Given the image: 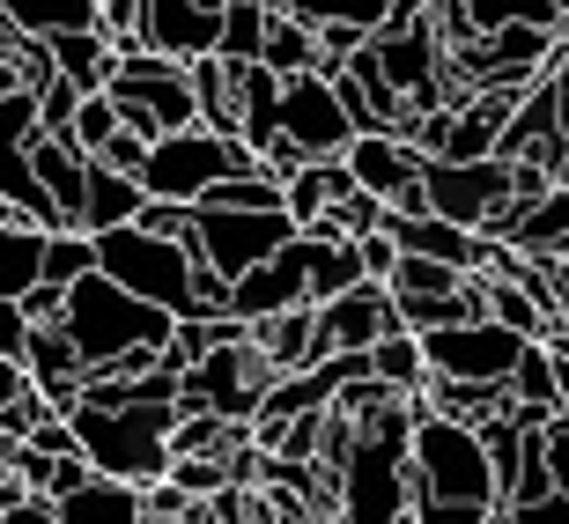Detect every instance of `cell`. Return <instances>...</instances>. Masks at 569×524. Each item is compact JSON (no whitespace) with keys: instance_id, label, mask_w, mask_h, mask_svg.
Returning <instances> with one entry per match:
<instances>
[{"instance_id":"cell-1","label":"cell","mask_w":569,"mask_h":524,"mask_svg":"<svg viewBox=\"0 0 569 524\" xmlns=\"http://www.w3.org/2000/svg\"><path fill=\"white\" fill-rule=\"evenodd\" d=\"M170 325L178 318L163 303H141L133 289H119L111 273H82L67 289V311H60V333L74 340L82 370H111V362L141 355V347H170Z\"/></svg>"},{"instance_id":"cell-2","label":"cell","mask_w":569,"mask_h":524,"mask_svg":"<svg viewBox=\"0 0 569 524\" xmlns=\"http://www.w3.org/2000/svg\"><path fill=\"white\" fill-rule=\"evenodd\" d=\"M74 443H82V458L97 465V473H111V481H163L170 473V421H178V406H74Z\"/></svg>"},{"instance_id":"cell-3","label":"cell","mask_w":569,"mask_h":524,"mask_svg":"<svg viewBox=\"0 0 569 524\" xmlns=\"http://www.w3.org/2000/svg\"><path fill=\"white\" fill-rule=\"evenodd\" d=\"M407 458H415V495H451V503H481L503 510L496 495V465H488V443L473 421L429 414L415 399V436H407Z\"/></svg>"},{"instance_id":"cell-4","label":"cell","mask_w":569,"mask_h":524,"mask_svg":"<svg viewBox=\"0 0 569 524\" xmlns=\"http://www.w3.org/2000/svg\"><path fill=\"white\" fill-rule=\"evenodd\" d=\"M97 273H111L141 303H163L170 318H200V259H192V244L148 236L141 222L97 236Z\"/></svg>"},{"instance_id":"cell-5","label":"cell","mask_w":569,"mask_h":524,"mask_svg":"<svg viewBox=\"0 0 569 524\" xmlns=\"http://www.w3.org/2000/svg\"><path fill=\"white\" fill-rule=\"evenodd\" d=\"M237 170H259V155L230 133H208V127H178L163 141H148V163H141V192L148 200H200L214 178H237Z\"/></svg>"},{"instance_id":"cell-6","label":"cell","mask_w":569,"mask_h":524,"mask_svg":"<svg viewBox=\"0 0 569 524\" xmlns=\"http://www.w3.org/2000/svg\"><path fill=\"white\" fill-rule=\"evenodd\" d=\"M510 200H518V192H510V163H503V155H481V163L429 155L422 185L407 192L400 208H429V214H443V222H459V230H488Z\"/></svg>"},{"instance_id":"cell-7","label":"cell","mask_w":569,"mask_h":524,"mask_svg":"<svg viewBox=\"0 0 569 524\" xmlns=\"http://www.w3.org/2000/svg\"><path fill=\"white\" fill-rule=\"evenodd\" d=\"M296 236V222L281 208H192V259L222 281H237L244 266L274 259Z\"/></svg>"},{"instance_id":"cell-8","label":"cell","mask_w":569,"mask_h":524,"mask_svg":"<svg viewBox=\"0 0 569 524\" xmlns=\"http://www.w3.org/2000/svg\"><path fill=\"white\" fill-rule=\"evenodd\" d=\"M518 347L526 333H510L496 318H459V325H437L422 333V355H429V377H451V384H510L518 370Z\"/></svg>"},{"instance_id":"cell-9","label":"cell","mask_w":569,"mask_h":524,"mask_svg":"<svg viewBox=\"0 0 569 524\" xmlns=\"http://www.w3.org/2000/svg\"><path fill=\"white\" fill-rule=\"evenodd\" d=\"M267 384H274L267 355H259L252 340H230V347H208V355L186 370L178 406H208V414H222V421H252Z\"/></svg>"},{"instance_id":"cell-10","label":"cell","mask_w":569,"mask_h":524,"mask_svg":"<svg viewBox=\"0 0 569 524\" xmlns=\"http://www.w3.org/2000/svg\"><path fill=\"white\" fill-rule=\"evenodd\" d=\"M38 89H0V214L16 222H38V230H60V214L44 200L38 170H30V141H38Z\"/></svg>"},{"instance_id":"cell-11","label":"cell","mask_w":569,"mask_h":524,"mask_svg":"<svg viewBox=\"0 0 569 524\" xmlns=\"http://www.w3.org/2000/svg\"><path fill=\"white\" fill-rule=\"evenodd\" d=\"M281 133H289L303 155H348V141H356L362 127H356V111H348L333 74L303 67V74H281Z\"/></svg>"},{"instance_id":"cell-12","label":"cell","mask_w":569,"mask_h":524,"mask_svg":"<svg viewBox=\"0 0 569 524\" xmlns=\"http://www.w3.org/2000/svg\"><path fill=\"white\" fill-rule=\"evenodd\" d=\"M311 303V281H303V252H296V236L281 244L274 259H259L230 281V318H244V333H252L259 318H281V311H303Z\"/></svg>"},{"instance_id":"cell-13","label":"cell","mask_w":569,"mask_h":524,"mask_svg":"<svg viewBox=\"0 0 569 524\" xmlns=\"http://www.w3.org/2000/svg\"><path fill=\"white\" fill-rule=\"evenodd\" d=\"M340 163H348V178H356L362 192H378L385 208H400L407 192L422 185V148L407 141V133H385V127H370V133H356V141H348V155H340Z\"/></svg>"},{"instance_id":"cell-14","label":"cell","mask_w":569,"mask_h":524,"mask_svg":"<svg viewBox=\"0 0 569 524\" xmlns=\"http://www.w3.org/2000/svg\"><path fill=\"white\" fill-rule=\"evenodd\" d=\"M392 325H400V311H392L385 281H356L348 295L318 303V333H326V355H370V340H385Z\"/></svg>"},{"instance_id":"cell-15","label":"cell","mask_w":569,"mask_h":524,"mask_svg":"<svg viewBox=\"0 0 569 524\" xmlns=\"http://www.w3.org/2000/svg\"><path fill=\"white\" fill-rule=\"evenodd\" d=\"M214 38H222V16L192 8V0H141V44L163 52V60H208Z\"/></svg>"},{"instance_id":"cell-16","label":"cell","mask_w":569,"mask_h":524,"mask_svg":"<svg viewBox=\"0 0 569 524\" xmlns=\"http://www.w3.org/2000/svg\"><path fill=\"white\" fill-rule=\"evenodd\" d=\"M267 355V370H311V362H326V333H318V311L303 303V311H281V318H259L252 333H244Z\"/></svg>"},{"instance_id":"cell-17","label":"cell","mask_w":569,"mask_h":524,"mask_svg":"<svg viewBox=\"0 0 569 524\" xmlns=\"http://www.w3.org/2000/svg\"><path fill=\"white\" fill-rule=\"evenodd\" d=\"M230 89H237V141L259 155V148L281 133V74L244 60V67H230Z\"/></svg>"},{"instance_id":"cell-18","label":"cell","mask_w":569,"mask_h":524,"mask_svg":"<svg viewBox=\"0 0 569 524\" xmlns=\"http://www.w3.org/2000/svg\"><path fill=\"white\" fill-rule=\"evenodd\" d=\"M52 510H60V524H148L141 487H133V481H111V473H89V481L67 487Z\"/></svg>"},{"instance_id":"cell-19","label":"cell","mask_w":569,"mask_h":524,"mask_svg":"<svg viewBox=\"0 0 569 524\" xmlns=\"http://www.w3.org/2000/svg\"><path fill=\"white\" fill-rule=\"evenodd\" d=\"M148 208V192H141V178H127V170H111V163H97L89 155V192H82V230L89 236H104V230H127L133 214Z\"/></svg>"},{"instance_id":"cell-20","label":"cell","mask_w":569,"mask_h":524,"mask_svg":"<svg viewBox=\"0 0 569 524\" xmlns=\"http://www.w3.org/2000/svg\"><path fill=\"white\" fill-rule=\"evenodd\" d=\"M348 185H356V178H348V163H340V155H311L303 170H289V178H281V214H289L296 230H311V222L333 208Z\"/></svg>"},{"instance_id":"cell-21","label":"cell","mask_w":569,"mask_h":524,"mask_svg":"<svg viewBox=\"0 0 569 524\" xmlns=\"http://www.w3.org/2000/svg\"><path fill=\"white\" fill-rule=\"evenodd\" d=\"M44 60H52V74H67L74 89H104L111 67H119V52H111L104 30H60V38H44Z\"/></svg>"},{"instance_id":"cell-22","label":"cell","mask_w":569,"mask_h":524,"mask_svg":"<svg viewBox=\"0 0 569 524\" xmlns=\"http://www.w3.org/2000/svg\"><path fill=\"white\" fill-rule=\"evenodd\" d=\"M510 406H540V414H562V406H569V377H562V362H555L548 340H526V347H518Z\"/></svg>"},{"instance_id":"cell-23","label":"cell","mask_w":569,"mask_h":524,"mask_svg":"<svg viewBox=\"0 0 569 524\" xmlns=\"http://www.w3.org/2000/svg\"><path fill=\"white\" fill-rule=\"evenodd\" d=\"M370 377L385 384V392L415 399L429 384V355H422V333H407V325H392L385 340H370Z\"/></svg>"},{"instance_id":"cell-24","label":"cell","mask_w":569,"mask_h":524,"mask_svg":"<svg viewBox=\"0 0 569 524\" xmlns=\"http://www.w3.org/2000/svg\"><path fill=\"white\" fill-rule=\"evenodd\" d=\"M38 273H44V230L0 214V295L22 303V289H38Z\"/></svg>"},{"instance_id":"cell-25","label":"cell","mask_w":569,"mask_h":524,"mask_svg":"<svg viewBox=\"0 0 569 524\" xmlns=\"http://www.w3.org/2000/svg\"><path fill=\"white\" fill-rule=\"evenodd\" d=\"M0 22L16 38H60V30H97V0H0Z\"/></svg>"},{"instance_id":"cell-26","label":"cell","mask_w":569,"mask_h":524,"mask_svg":"<svg viewBox=\"0 0 569 524\" xmlns=\"http://www.w3.org/2000/svg\"><path fill=\"white\" fill-rule=\"evenodd\" d=\"M259 67H274V74H303V67H318V30L303 16H289V8H267V44H259Z\"/></svg>"},{"instance_id":"cell-27","label":"cell","mask_w":569,"mask_h":524,"mask_svg":"<svg viewBox=\"0 0 569 524\" xmlns=\"http://www.w3.org/2000/svg\"><path fill=\"white\" fill-rule=\"evenodd\" d=\"M481 311L496 318V325H510V333H526V340H555V333H562V325H555L518 281H481Z\"/></svg>"},{"instance_id":"cell-28","label":"cell","mask_w":569,"mask_h":524,"mask_svg":"<svg viewBox=\"0 0 569 524\" xmlns=\"http://www.w3.org/2000/svg\"><path fill=\"white\" fill-rule=\"evenodd\" d=\"M267 8L274 0H237V8H222V38H214V60H259V44H267Z\"/></svg>"},{"instance_id":"cell-29","label":"cell","mask_w":569,"mask_h":524,"mask_svg":"<svg viewBox=\"0 0 569 524\" xmlns=\"http://www.w3.org/2000/svg\"><path fill=\"white\" fill-rule=\"evenodd\" d=\"M82 273H97V236L89 230H44V273L52 289H74Z\"/></svg>"},{"instance_id":"cell-30","label":"cell","mask_w":569,"mask_h":524,"mask_svg":"<svg viewBox=\"0 0 569 524\" xmlns=\"http://www.w3.org/2000/svg\"><path fill=\"white\" fill-rule=\"evenodd\" d=\"M111 133H119V97H111V89H82V97H74V119H67L60 141H74L82 155H97Z\"/></svg>"},{"instance_id":"cell-31","label":"cell","mask_w":569,"mask_h":524,"mask_svg":"<svg viewBox=\"0 0 569 524\" xmlns=\"http://www.w3.org/2000/svg\"><path fill=\"white\" fill-rule=\"evenodd\" d=\"M289 16L303 22H356V30H385V16L400 8V0H281Z\"/></svg>"},{"instance_id":"cell-32","label":"cell","mask_w":569,"mask_h":524,"mask_svg":"<svg viewBox=\"0 0 569 524\" xmlns=\"http://www.w3.org/2000/svg\"><path fill=\"white\" fill-rule=\"evenodd\" d=\"M466 16H473V30H496V22H540V30H555L562 22V0H459Z\"/></svg>"},{"instance_id":"cell-33","label":"cell","mask_w":569,"mask_h":524,"mask_svg":"<svg viewBox=\"0 0 569 524\" xmlns=\"http://www.w3.org/2000/svg\"><path fill=\"white\" fill-rule=\"evenodd\" d=\"M532 451H540V465H548L555 495H569V406H562V414H548L540 429H532Z\"/></svg>"},{"instance_id":"cell-34","label":"cell","mask_w":569,"mask_h":524,"mask_svg":"<svg viewBox=\"0 0 569 524\" xmlns=\"http://www.w3.org/2000/svg\"><path fill=\"white\" fill-rule=\"evenodd\" d=\"M170 481L186 487L192 503H208V495L230 487V458H170Z\"/></svg>"},{"instance_id":"cell-35","label":"cell","mask_w":569,"mask_h":524,"mask_svg":"<svg viewBox=\"0 0 569 524\" xmlns=\"http://www.w3.org/2000/svg\"><path fill=\"white\" fill-rule=\"evenodd\" d=\"M148 236H170V244H192V208L186 200H148L141 214H133Z\"/></svg>"},{"instance_id":"cell-36","label":"cell","mask_w":569,"mask_h":524,"mask_svg":"<svg viewBox=\"0 0 569 524\" xmlns=\"http://www.w3.org/2000/svg\"><path fill=\"white\" fill-rule=\"evenodd\" d=\"M407 524H488L481 503H451V495H415Z\"/></svg>"},{"instance_id":"cell-37","label":"cell","mask_w":569,"mask_h":524,"mask_svg":"<svg viewBox=\"0 0 569 524\" xmlns=\"http://www.w3.org/2000/svg\"><path fill=\"white\" fill-rule=\"evenodd\" d=\"M356 259H362V273H370V281H385V273L400 266V244H392L385 230H370V236H356Z\"/></svg>"},{"instance_id":"cell-38","label":"cell","mask_w":569,"mask_h":524,"mask_svg":"<svg viewBox=\"0 0 569 524\" xmlns=\"http://www.w3.org/2000/svg\"><path fill=\"white\" fill-rule=\"evenodd\" d=\"M97 163H111V170H127V178H141V163H148V141H133V133L119 127L104 148H97Z\"/></svg>"},{"instance_id":"cell-39","label":"cell","mask_w":569,"mask_h":524,"mask_svg":"<svg viewBox=\"0 0 569 524\" xmlns=\"http://www.w3.org/2000/svg\"><path fill=\"white\" fill-rule=\"evenodd\" d=\"M89 473H97V465H89L82 451H67V458H52V473H44V503H60L67 487H82Z\"/></svg>"},{"instance_id":"cell-40","label":"cell","mask_w":569,"mask_h":524,"mask_svg":"<svg viewBox=\"0 0 569 524\" xmlns=\"http://www.w3.org/2000/svg\"><path fill=\"white\" fill-rule=\"evenodd\" d=\"M30 443H38L44 458H67V451H82V443H74V421H67V414H44L38 429H30Z\"/></svg>"},{"instance_id":"cell-41","label":"cell","mask_w":569,"mask_h":524,"mask_svg":"<svg viewBox=\"0 0 569 524\" xmlns=\"http://www.w3.org/2000/svg\"><path fill=\"white\" fill-rule=\"evenodd\" d=\"M60 311H67V289H52V281L22 289V318H30V325H60Z\"/></svg>"},{"instance_id":"cell-42","label":"cell","mask_w":569,"mask_h":524,"mask_svg":"<svg viewBox=\"0 0 569 524\" xmlns=\"http://www.w3.org/2000/svg\"><path fill=\"white\" fill-rule=\"evenodd\" d=\"M22 340H30V318H22V303L0 295V355H22Z\"/></svg>"},{"instance_id":"cell-43","label":"cell","mask_w":569,"mask_h":524,"mask_svg":"<svg viewBox=\"0 0 569 524\" xmlns=\"http://www.w3.org/2000/svg\"><path fill=\"white\" fill-rule=\"evenodd\" d=\"M518 517L526 524H569V495H540V503H526Z\"/></svg>"},{"instance_id":"cell-44","label":"cell","mask_w":569,"mask_h":524,"mask_svg":"<svg viewBox=\"0 0 569 524\" xmlns=\"http://www.w3.org/2000/svg\"><path fill=\"white\" fill-rule=\"evenodd\" d=\"M0 524H60V510L44 503V495H30V503H16V510H8Z\"/></svg>"},{"instance_id":"cell-45","label":"cell","mask_w":569,"mask_h":524,"mask_svg":"<svg viewBox=\"0 0 569 524\" xmlns=\"http://www.w3.org/2000/svg\"><path fill=\"white\" fill-rule=\"evenodd\" d=\"M555 127H562V141H569V74H555Z\"/></svg>"},{"instance_id":"cell-46","label":"cell","mask_w":569,"mask_h":524,"mask_svg":"<svg viewBox=\"0 0 569 524\" xmlns=\"http://www.w3.org/2000/svg\"><path fill=\"white\" fill-rule=\"evenodd\" d=\"M192 8H208V16H222V8H237V0H192Z\"/></svg>"},{"instance_id":"cell-47","label":"cell","mask_w":569,"mask_h":524,"mask_svg":"<svg viewBox=\"0 0 569 524\" xmlns=\"http://www.w3.org/2000/svg\"><path fill=\"white\" fill-rule=\"evenodd\" d=\"M555 74H569V44H562V67H555Z\"/></svg>"},{"instance_id":"cell-48","label":"cell","mask_w":569,"mask_h":524,"mask_svg":"<svg viewBox=\"0 0 569 524\" xmlns=\"http://www.w3.org/2000/svg\"><path fill=\"white\" fill-rule=\"evenodd\" d=\"M562 8H569V0H562Z\"/></svg>"}]
</instances>
